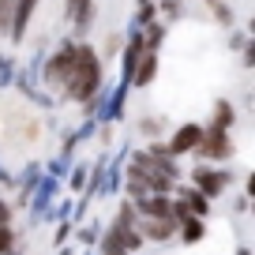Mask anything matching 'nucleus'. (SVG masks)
Listing matches in <instances>:
<instances>
[{"mask_svg": "<svg viewBox=\"0 0 255 255\" xmlns=\"http://www.w3.org/2000/svg\"><path fill=\"white\" fill-rule=\"evenodd\" d=\"M207 4H210V8H214V4H218V0H207Z\"/></svg>", "mask_w": 255, "mask_h": 255, "instance_id": "a211bd4d", "label": "nucleus"}, {"mask_svg": "<svg viewBox=\"0 0 255 255\" xmlns=\"http://www.w3.org/2000/svg\"><path fill=\"white\" fill-rule=\"evenodd\" d=\"M237 255H252V252H248V248H240V252H237Z\"/></svg>", "mask_w": 255, "mask_h": 255, "instance_id": "f3484780", "label": "nucleus"}, {"mask_svg": "<svg viewBox=\"0 0 255 255\" xmlns=\"http://www.w3.org/2000/svg\"><path fill=\"white\" fill-rule=\"evenodd\" d=\"M191 188L199 191V195H207V199H218V195L229 188V173L210 169V165H195L191 169Z\"/></svg>", "mask_w": 255, "mask_h": 255, "instance_id": "20e7f679", "label": "nucleus"}, {"mask_svg": "<svg viewBox=\"0 0 255 255\" xmlns=\"http://www.w3.org/2000/svg\"><path fill=\"white\" fill-rule=\"evenodd\" d=\"M154 75H158V53H154V49H143L135 72H131V83H135V87H150Z\"/></svg>", "mask_w": 255, "mask_h": 255, "instance_id": "1a4fd4ad", "label": "nucleus"}, {"mask_svg": "<svg viewBox=\"0 0 255 255\" xmlns=\"http://www.w3.org/2000/svg\"><path fill=\"white\" fill-rule=\"evenodd\" d=\"M38 8V0H11V23H8V34L15 41L26 38V26H30V15Z\"/></svg>", "mask_w": 255, "mask_h": 255, "instance_id": "0eeeda50", "label": "nucleus"}, {"mask_svg": "<svg viewBox=\"0 0 255 255\" xmlns=\"http://www.w3.org/2000/svg\"><path fill=\"white\" fill-rule=\"evenodd\" d=\"M176 203H180L191 218H207L210 214V199H207V195H199L195 188H180V199H176Z\"/></svg>", "mask_w": 255, "mask_h": 255, "instance_id": "9d476101", "label": "nucleus"}, {"mask_svg": "<svg viewBox=\"0 0 255 255\" xmlns=\"http://www.w3.org/2000/svg\"><path fill=\"white\" fill-rule=\"evenodd\" d=\"M203 237H207L203 218H188V222H180V240H184V244H199Z\"/></svg>", "mask_w": 255, "mask_h": 255, "instance_id": "ddd939ff", "label": "nucleus"}, {"mask_svg": "<svg viewBox=\"0 0 255 255\" xmlns=\"http://www.w3.org/2000/svg\"><path fill=\"white\" fill-rule=\"evenodd\" d=\"M68 15L75 19V26H79V30H87L90 15H94V4H90V0H68Z\"/></svg>", "mask_w": 255, "mask_h": 255, "instance_id": "f8f14e48", "label": "nucleus"}, {"mask_svg": "<svg viewBox=\"0 0 255 255\" xmlns=\"http://www.w3.org/2000/svg\"><path fill=\"white\" fill-rule=\"evenodd\" d=\"M0 255H15V233H11V225H0Z\"/></svg>", "mask_w": 255, "mask_h": 255, "instance_id": "4468645a", "label": "nucleus"}, {"mask_svg": "<svg viewBox=\"0 0 255 255\" xmlns=\"http://www.w3.org/2000/svg\"><path fill=\"white\" fill-rule=\"evenodd\" d=\"M199 135H203V124H195V120L180 124V128L173 131V139H169L165 154H169V158H180V154H195V146H199Z\"/></svg>", "mask_w": 255, "mask_h": 255, "instance_id": "39448f33", "label": "nucleus"}, {"mask_svg": "<svg viewBox=\"0 0 255 255\" xmlns=\"http://www.w3.org/2000/svg\"><path fill=\"white\" fill-rule=\"evenodd\" d=\"M64 87H68L64 94L72 102H87V98L98 94V87H102V56L90 45H75V60H72V72H68Z\"/></svg>", "mask_w": 255, "mask_h": 255, "instance_id": "f257e3e1", "label": "nucleus"}, {"mask_svg": "<svg viewBox=\"0 0 255 255\" xmlns=\"http://www.w3.org/2000/svg\"><path fill=\"white\" fill-rule=\"evenodd\" d=\"M109 237L117 240L124 252H139V248L146 244V240L139 237V229H135V207H131V203H120L117 218H113V225H109Z\"/></svg>", "mask_w": 255, "mask_h": 255, "instance_id": "f03ea898", "label": "nucleus"}, {"mask_svg": "<svg viewBox=\"0 0 255 255\" xmlns=\"http://www.w3.org/2000/svg\"><path fill=\"white\" fill-rule=\"evenodd\" d=\"M135 229H139V237H143V240H169L176 233V225L169 222V218H143Z\"/></svg>", "mask_w": 255, "mask_h": 255, "instance_id": "6e6552de", "label": "nucleus"}, {"mask_svg": "<svg viewBox=\"0 0 255 255\" xmlns=\"http://www.w3.org/2000/svg\"><path fill=\"white\" fill-rule=\"evenodd\" d=\"M11 23V0H0V30Z\"/></svg>", "mask_w": 255, "mask_h": 255, "instance_id": "2eb2a0df", "label": "nucleus"}, {"mask_svg": "<svg viewBox=\"0 0 255 255\" xmlns=\"http://www.w3.org/2000/svg\"><path fill=\"white\" fill-rule=\"evenodd\" d=\"M8 222H11V207L0 199V225H8Z\"/></svg>", "mask_w": 255, "mask_h": 255, "instance_id": "dca6fc26", "label": "nucleus"}, {"mask_svg": "<svg viewBox=\"0 0 255 255\" xmlns=\"http://www.w3.org/2000/svg\"><path fill=\"white\" fill-rule=\"evenodd\" d=\"M120 255H128V252H120Z\"/></svg>", "mask_w": 255, "mask_h": 255, "instance_id": "6ab92c4d", "label": "nucleus"}, {"mask_svg": "<svg viewBox=\"0 0 255 255\" xmlns=\"http://www.w3.org/2000/svg\"><path fill=\"white\" fill-rule=\"evenodd\" d=\"M233 120H237V105L233 102H214V120H210V128H222V131H229L233 128Z\"/></svg>", "mask_w": 255, "mask_h": 255, "instance_id": "9b49d317", "label": "nucleus"}, {"mask_svg": "<svg viewBox=\"0 0 255 255\" xmlns=\"http://www.w3.org/2000/svg\"><path fill=\"white\" fill-rule=\"evenodd\" d=\"M72 60H75V41H68V45H60L53 56H49L45 79L49 83H64V79H68V72H72Z\"/></svg>", "mask_w": 255, "mask_h": 255, "instance_id": "423d86ee", "label": "nucleus"}, {"mask_svg": "<svg viewBox=\"0 0 255 255\" xmlns=\"http://www.w3.org/2000/svg\"><path fill=\"white\" fill-rule=\"evenodd\" d=\"M195 154H199V158H207V161H225V158L233 154V139H229V131H222V128H203Z\"/></svg>", "mask_w": 255, "mask_h": 255, "instance_id": "7ed1b4c3", "label": "nucleus"}]
</instances>
